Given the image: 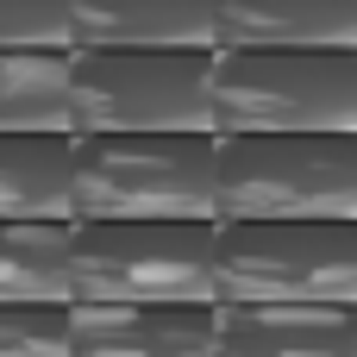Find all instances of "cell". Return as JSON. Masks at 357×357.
I'll return each mask as SVG.
<instances>
[{"instance_id": "obj_1", "label": "cell", "mask_w": 357, "mask_h": 357, "mask_svg": "<svg viewBox=\"0 0 357 357\" xmlns=\"http://www.w3.org/2000/svg\"><path fill=\"white\" fill-rule=\"evenodd\" d=\"M213 220H357V132L213 138Z\"/></svg>"}, {"instance_id": "obj_2", "label": "cell", "mask_w": 357, "mask_h": 357, "mask_svg": "<svg viewBox=\"0 0 357 357\" xmlns=\"http://www.w3.org/2000/svg\"><path fill=\"white\" fill-rule=\"evenodd\" d=\"M213 307V220H69V307Z\"/></svg>"}, {"instance_id": "obj_3", "label": "cell", "mask_w": 357, "mask_h": 357, "mask_svg": "<svg viewBox=\"0 0 357 357\" xmlns=\"http://www.w3.org/2000/svg\"><path fill=\"white\" fill-rule=\"evenodd\" d=\"M207 126L226 132H357V50L213 44Z\"/></svg>"}, {"instance_id": "obj_4", "label": "cell", "mask_w": 357, "mask_h": 357, "mask_svg": "<svg viewBox=\"0 0 357 357\" xmlns=\"http://www.w3.org/2000/svg\"><path fill=\"white\" fill-rule=\"evenodd\" d=\"M69 220H213V132L75 138Z\"/></svg>"}, {"instance_id": "obj_5", "label": "cell", "mask_w": 357, "mask_h": 357, "mask_svg": "<svg viewBox=\"0 0 357 357\" xmlns=\"http://www.w3.org/2000/svg\"><path fill=\"white\" fill-rule=\"evenodd\" d=\"M213 301L357 307V220H213Z\"/></svg>"}, {"instance_id": "obj_6", "label": "cell", "mask_w": 357, "mask_h": 357, "mask_svg": "<svg viewBox=\"0 0 357 357\" xmlns=\"http://www.w3.org/2000/svg\"><path fill=\"white\" fill-rule=\"evenodd\" d=\"M213 50H100L69 44V138L107 132H213L207 126Z\"/></svg>"}, {"instance_id": "obj_7", "label": "cell", "mask_w": 357, "mask_h": 357, "mask_svg": "<svg viewBox=\"0 0 357 357\" xmlns=\"http://www.w3.org/2000/svg\"><path fill=\"white\" fill-rule=\"evenodd\" d=\"M213 357H357V307L213 301Z\"/></svg>"}, {"instance_id": "obj_8", "label": "cell", "mask_w": 357, "mask_h": 357, "mask_svg": "<svg viewBox=\"0 0 357 357\" xmlns=\"http://www.w3.org/2000/svg\"><path fill=\"white\" fill-rule=\"evenodd\" d=\"M69 357H213V307H69Z\"/></svg>"}, {"instance_id": "obj_9", "label": "cell", "mask_w": 357, "mask_h": 357, "mask_svg": "<svg viewBox=\"0 0 357 357\" xmlns=\"http://www.w3.org/2000/svg\"><path fill=\"white\" fill-rule=\"evenodd\" d=\"M69 44L213 50V0H69Z\"/></svg>"}, {"instance_id": "obj_10", "label": "cell", "mask_w": 357, "mask_h": 357, "mask_svg": "<svg viewBox=\"0 0 357 357\" xmlns=\"http://www.w3.org/2000/svg\"><path fill=\"white\" fill-rule=\"evenodd\" d=\"M213 44L357 50V0H213Z\"/></svg>"}, {"instance_id": "obj_11", "label": "cell", "mask_w": 357, "mask_h": 357, "mask_svg": "<svg viewBox=\"0 0 357 357\" xmlns=\"http://www.w3.org/2000/svg\"><path fill=\"white\" fill-rule=\"evenodd\" d=\"M69 132H0V220H69Z\"/></svg>"}, {"instance_id": "obj_12", "label": "cell", "mask_w": 357, "mask_h": 357, "mask_svg": "<svg viewBox=\"0 0 357 357\" xmlns=\"http://www.w3.org/2000/svg\"><path fill=\"white\" fill-rule=\"evenodd\" d=\"M0 301L69 307V220H0Z\"/></svg>"}, {"instance_id": "obj_13", "label": "cell", "mask_w": 357, "mask_h": 357, "mask_svg": "<svg viewBox=\"0 0 357 357\" xmlns=\"http://www.w3.org/2000/svg\"><path fill=\"white\" fill-rule=\"evenodd\" d=\"M0 132H69V50H0Z\"/></svg>"}, {"instance_id": "obj_14", "label": "cell", "mask_w": 357, "mask_h": 357, "mask_svg": "<svg viewBox=\"0 0 357 357\" xmlns=\"http://www.w3.org/2000/svg\"><path fill=\"white\" fill-rule=\"evenodd\" d=\"M0 357H69V307L0 301Z\"/></svg>"}, {"instance_id": "obj_15", "label": "cell", "mask_w": 357, "mask_h": 357, "mask_svg": "<svg viewBox=\"0 0 357 357\" xmlns=\"http://www.w3.org/2000/svg\"><path fill=\"white\" fill-rule=\"evenodd\" d=\"M0 50H69V0H0Z\"/></svg>"}]
</instances>
